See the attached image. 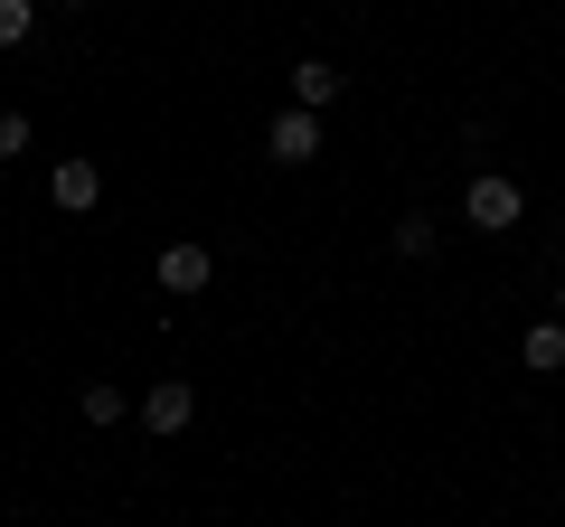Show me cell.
Listing matches in <instances>:
<instances>
[{
	"mask_svg": "<svg viewBox=\"0 0 565 527\" xmlns=\"http://www.w3.org/2000/svg\"><path fill=\"white\" fill-rule=\"evenodd\" d=\"M462 217H471V236H509V226L527 217V189L509 180V170H471V189H462Z\"/></svg>",
	"mask_w": 565,
	"mask_h": 527,
	"instance_id": "cell-1",
	"label": "cell"
},
{
	"mask_svg": "<svg viewBox=\"0 0 565 527\" xmlns=\"http://www.w3.org/2000/svg\"><path fill=\"white\" fill-rule=\"evenodd\" d=\"M264 161H282V170L321 161V114H302V104H282V114L264 122Z\"/></svg>",
	"mask_w": 565,
	"mask_h": 527,
	"instance_id": "cell-2",
	"label": "cell"
},
{
	"mask_svg": "<svg viewBox=\"0 0 565 527\" xmlns=\"http://www.w3.org/2000/svg\"><path fill=\"white\" fill-rule=\"evenodd\" d=\"M151 283H161V292H180V302H189V292H207V283H217V255H207L199 236H180V245H161V264H151Z\"/></svg>",
	"mask_w": 565,
	"mask_h": 527,
	"instance_id": "cell-3",
	"label": "cell"
},
{
	"mask_svg": "<svg viewBox=\"0 0 565 527\" xmlns=\"http://www.w3.org/2000/svg\"><path fill=\"white\" fill-rule=\"evenodd\" d=\"M141 424L161 433V443H170V433H189V424H199V386H189V377H151V396H141Z\"/></svg>",
	"mask_w": 565,
	"mask_h": 527,
	"instance_id": "cell-4",
	"label": "cell"
},
{
	"mask_svg": "<svg viewBox=\"0 0 565 527\" xmlns=\"http://www.w3.org/2000/svg\"><path fill=\"white\" fill-rule=\"evenodd\" d=\"M47 198H57V207H66V217H85V207H95V198H104V170H95V161H85V151H66V161H57V170H47Z\"/></svg>",
	"mask_w": 565,
	"mask_h": 527,
	"instance_id": "cell-5",
	"label": "cell"
},
{
	"mask_svg": "<svg viewBox=\"0 0 565 527\" xmlns=\"http://www.w3.org/2000/svg\"><path fill=\"white\" fill-rule=\"evenodd\" d=\"M340 66H330V57H302V66H292V104H302V114H330V104H340Z\"/></svg>",
	"mask_w": 565,
	"mask_h": 527,
	"instance_id": "cell-6",
	"label": "cell"
},
{
	"mask_svg": "<svg viewBox=\"0 0 565 527\" xmlns=\"http://www.w3.org/2000/svg\"><path fill=\"white\" fill-rule=\"evenodd\" d=\"M519 358H527V377H565V321H556V311H546V321H527Z\"/></svg>",
	"mask_w": 565,
	"mask_h": 527,
	"instance_id": "cell-7",
	"label": "cell"
},
{
	"mask_svg": "<svg viewBox=\"0 0 565 527\" xmlns=\"http://www.w3.org/2000/svg\"><path fill=\"white\" fill-rule=\"evenodd\" d=\"M76 415H85V424L104 433V424H122V415H141V406H132V396H122V386H104V377H95V386H85V396H76Z\"/></svg>",
	"mask_w": 565,
	"mask_h": 527,
	"instance_id": "cell-8",
	"label": "cell"
},
{
	"mask_svg": "<svg viewBox=\"0 0 565 527\" xmlns=\"http://www.w3.org/2000/svg\"><path fill=\"white\" fill-rule=\"evenodd\" d=\"M434 245H444V226L424 217V207H405V217H396V255H405V264H424Z\"/></svg>",
	"mask_w": 565,
	"mask_h": 527,
	"instance_id": "cell-9",
	"label": "cell"
},
{
	"mask_svg": "<svg viewBox=\"0 0 565 527\" xmlns=\"http://www.w3.org/2000/svg\"><path fill=\"white\" fill-rule=\"evenodd\" d=\"M29 29H39V0H0V47H29Z\"/></svg>",
	"mask_w": 565,
	"mask_h": 527,
	"instance_id": "cell-10",
	"label": "cell"
},
{
	"mask_svg": "<svg viewBox=\"0 0 565 527\" xmlns=\"http://www.w3.org/2000/svg\"><path fill=\"white\" fill-rule=\"evenodd\" d=\"M29 142H39V132H29V114H10V104H0V161H20Z\"/></svg>",
	"mask_w": 565,
	"mask_h": 527,
	"instance_id": "cell-11",
	"label": "cell"
},
{
	"mask_svg": "<svg viewBox=\"0 0 565 527\" xmlns=\"http://www.w3.org/2000/svg\"><path fill=\"white\" fill-rule=\"evenodd\" d=\"M556 321H565V273H556Z\"/></svg>",
	"mask_w": 565,
	"mask_h": 527,
	"instance_id": "cell-12",
	"label": "cell"
},
{
	"mask_svg": "<svg viewBox=\"0 0 565 527\" xmlns=\"http://www.w3.org/2000/svg\"><path fill=\"white\" fill-rule=\"evenodd\" d=\"M66 10H95V0H66Z\"/></svg>",
	"mask_w": 565,
	"mask_h": 527,
	"instance_id": "cell-13",
	"label": "cell"
}]
</instances>
